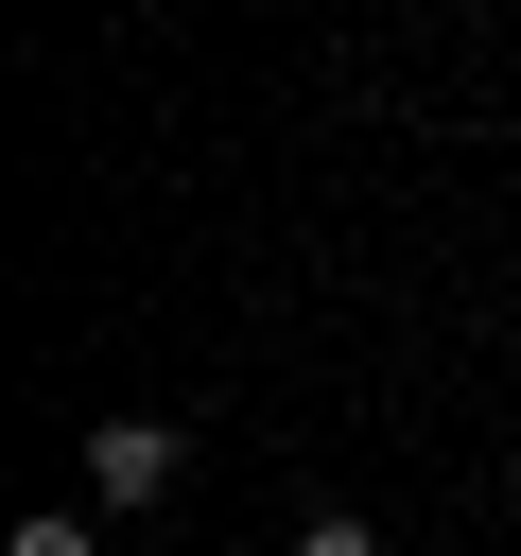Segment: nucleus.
<instances>
[{"instance_id": "f257e3e1", "label": "nucleus", "mask_w": 521, "mask_h": 556, "mask_svg": "<svg viewBox=\"0 0 521 556\" xmlns=\"http://www.w3.org/2000/svg\"><path fill=\"white\" fill-rule=\"evenodd\" d=\"M174 486H191V434L174 417H87V521H139Z\"/></svg>"}, {"instance_id": "20e7f679", "label": "nucleus", "mask_w": 521, "mask_h": 556, "mask_svg": "<svg viewBox=\"0 0 521 556\" xmlns=\"http://www.w3.org/2000/svg\"><path fill=\"white\" fill-rule=\"evenodd\" d=\"M504 504H521V452H504Z\"/></svg>"}, {"instance_id": "f03ea898", "label": "nucleus", "mask_w": 521, "mask_h": 556, "mask_svg": "<svg viewBox=\"0 0 521 556\" xmlns=\"http://www.w3.org/2000/svg\"><path fill=\"white\" fill-rule=\"evenodd\" d=\"M0 556H104V521H87V504H35V521H17Z\"/></svg>"}, {"instance_id": "7ed1b4c3", "label": "nucleus", "mask_w": 521, "mask_h": 556, "mask_svg": "<svg viewBox=\"0 0 521 556\" xmlns=\"http://www.w3.org/2000/svg\"><path fill=\"white\" fill-rule=\"evenodd\" d=\"M278 556H382V521H347V504H313V521H295Z\"/></svg>"}]
</instances>
